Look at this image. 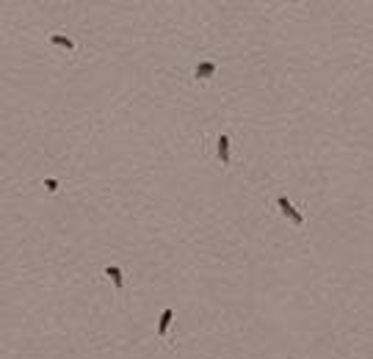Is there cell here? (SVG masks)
<instances>
[{
    "instance_id": "1",
    "label": "cell",
    "mask_w": 373,
    "mask_h": 359,
    "mask_svg": "<svg viewBox=\"0 0 373 359\" xmlns=\"http://www.w3.org/2000/svg\"><path fill=\"white\" fill-rule=\"evenodd\" d=\"M276 207H279L282 210V216L285 218H288V221L290 224H296V226H304V213H299V210L293 207V204H290V199H288V196H276Z\"/></svg>"
},
{
    "instance_id": "2",
    "label": "cell",
    "mask_w": 373,
    "mask_h": 359,
    "mask_svg": "<svg viewBox=\"0 0 373 359\" xmlns=\"http://www.w3.org/2000/svg\"><path fill=\"white\" fill-rule=\"evenodd\" d=\"M216 155H218V163L221 166H230V136L221 133L216 138Z\"/></svg>"
},
{
    "instance_id": "3",
    "label": "cell",
    "mask_w": 373,
    "mask_h": 359,
    "mask_svg": "<svg viewBox=\"0 0 373 359\" xmlns=\"http://www.w3.org/2000/svg\"><path fill=\"white\" fill-rule=\"evenodd\" d=\"M216 75V61H199L194 67V78L196 80H210Z\"/></svg>"
},
{
    "instance_id": "4",
    "label": "cell",
    "mask_w": 373,
    "mask_h": 359,
    "mask_svg": "<svg viewBox=\"0 0 373 359\" xmlns=\"http://www.w3.org/2000/svg\"><path fill=\"white\" fill-rule=\"evenodd\" d=\"M174 320V310L172 307H166L163 312H160V320H158V337H166L169 334V324Z\"/></svg>"
},
{
    "instance_id": "5",
    "label": "cell",
    "mask_w": 373,
    "mask_h": 359,
    "mask_svg": "<svg viewBox=\"0 0 373 359\" xmlns=\"http://www.w3.org/2000/svg\"><path fill=\"white\" fill-rule=\"evenodd\" d=\"M105 276H111V282H114V288H116V290H122V288H124V274H122V268H119V266H105Z\"/></svg>"
},
{
    "instance_id": "6",
    "label": "cell",
    "mask_w": 373,
    "mask_h": 359,
    "mask_svg": "<svg viewBox=\"0 0 373 359\" xmlns=\"http://www.w3.org/2000/svg\"><path fill=\"white\" fill-rule=\"evenodd\" d=\"M50 42H53V45H58V47H64V50H75V42H72L69 36L53 33V36H50Z\"/></svg>"
},
{
    "instance_id": "7",
    "label": "cell",
    "mask_w": 373,
    "mask_h": 359,
    "mask_svg": "<svg viewBox=\"0 0 373 359\" xmlns=\"http://www.w3.org/2000/svg\"><path fill=\"white\" fill-rule=\"evenodd\" d=\"M45 188H47V191H50V194H55V191H58V180H53V177H47V180H45Z\"/></svg>"
}]
</instances>
